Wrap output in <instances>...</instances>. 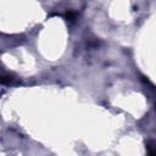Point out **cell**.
<instances>
[{
	"instance_id": "obj_1",
	"label": "cell",
	"mask_w": 156,
	"mask_h": 156,
	"mask_svg": "<svg viewBox=\"0 0 156 156\" xmlns=\"http://www.w3.org/2000/svg\"><path fill=\"white\" fill-rule=\"evenodd\" d=\"M149 156H156V151L151 147H149Z\"/></svg>"
}]
</instances>
